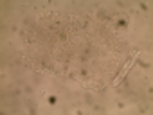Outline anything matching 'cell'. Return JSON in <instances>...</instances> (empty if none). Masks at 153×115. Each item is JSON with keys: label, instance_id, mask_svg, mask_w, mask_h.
Here are the masks:
<instances>
[{"label": "cell", "instance_id": "obj_1", "mask_svg": "<svg viewBox=\"0 0 153 115\" xmlns=\"http://www.w3.org/2000/svg\"><path fill=\"white\" fill-rule=\"evenodd\" d=\"M133 63H135V58H131V60H130V61H128V63H126V65H124V69H123V72H121V74H119V76H117V79H115V85H117V83H119V79H121V77H123V76H124V74H126V70H128V69H130V67H131V65H133Z\"/></svg>", "mask_w": 153, "mask_h": 115}]
</instances>
